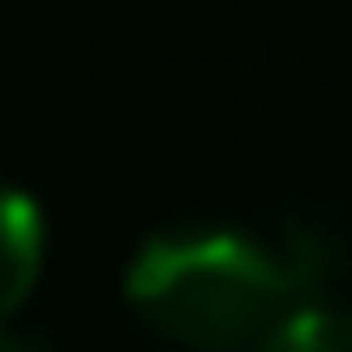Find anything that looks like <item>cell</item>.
<instances>
[{"mask_svg": "<svg viewBox=\"0 0 352 352\" xmlns=\"http://www.w3.org/2000/svg\"><path fill=\"white\" fill-rule=\"evenodd\" d=\"M124 294L170 346L189 352H248L294 314L287 274L274 267L267 241L222 222L157 228L131 254Z\"/></svg>", "mask_w": 352, "mask_h": 352, "instance_id": "obj_1", "label": "cell"}, {"mask_svg": "<svg viewBox=\"0 0 352 352\" xmlns=\"http://www.w3.org/2000/svg\"><path fill=\"white\" fill-rule=\"evenodd\" d=\"M274 267L287 274L294 307H333L340 314V280H346V235L327 209H287L267 241Z\"/></svg>", "mask_w": 352, "mask_h": 352, "instance_id": "obj_2", "label": "cell"}, {"mask_svg": "<svg viewBox=\"0 0 352 352\" xmlns=\"http://www.w3.org/2000/svg\"><path fill=\"white\" fill-rule=\"evenodd\" d=\"M39 267H46V215L26 189L0 183V327L20 320Z\"/></svg>", "mask_w": 352, "mask_h": 352, "instance_id": "obj_3", "label": "cell"}, {"mask_svg": "<svg viewBox=\"0 0 352 352\" xmlns=\"http://www.w3.org/2000/svg\"><path fill=\"white\" fill-rule=\"evenodd\" d=\"M248 352H346V314H333V307H294Z\"/></svg>", "mask_w": 352, "mask_h": 352, "instance_id": "obj_4", "label": "cell"}, {"mask_svg": "<svg viewBox=\"0 0 352 352\" xmlns=\"http://www.w3.org/2000/svg\"><path fill=\"white\" fill-rule=\"evenodd\" d=\"M0 352H59V340H52V333L20 327V320H7V327H0Z\"/></svg>", "mask_w": 352, "mask_h": 352, "instance_id": "obj_5", "label": "cell"}]
</instances>
